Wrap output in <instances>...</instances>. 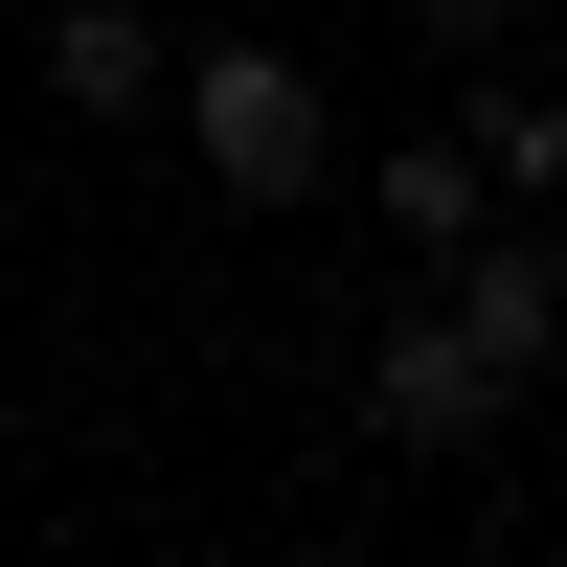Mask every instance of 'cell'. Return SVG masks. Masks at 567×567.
Returning a JSON list of instances; mask_svg holds the SVG:
<instances>
[{
    "label": "cell",
    "mask_w": 567,
    "mask_h": 567,
    "mask_svg": "<svg viewBox=\"0 0 567 567\" xmlns=\"http://www.w3.org/2000/svg\"><path fill=\"white\" fill-rule=\"evenodd\" d=\"M159 114H182V159H205V205H250V227H296L318 182H341L318 45H182V69H159Z\"/></svg>",
    "instance_id": "cell-1"
},
{
    "label": "cell",
    "mask_w": 567,
    "mask_h": 567,
    "mask_svg": "<svg viewBox=\"0 0 567 567\" xmlns=\"http://www.w3.org/2000/svg\"><path fill=\"white\" fill-rule=\"evenodd\" d=\"M432 318H454V341H477L499 363V386H545V363H567V250H545V227H454V250H432Z\"/></svg>",
    "instance_id": "cell-2"
},
{
    "label": "cell",
    "mask_w": 567,
    "mask_h": 567,
    "mask_svg": "<svg viewBox=\"0 0 567 567\" xmlns=\"http://www.w3.org/2000/svg\"><path fill=\"white\" fill-rule=\"evenodd\" d=\"M499 409H523V386H499V363H477V341H454V318H432V296H409V318H386V341H363V432H386V454H477V432H499Z\"/></svg>",
    "instance_id": "cell-3"
},
{
    "label": "cell",
    "mask_w": 567,
    "mask_h": 567,
    "mask_svg": "<svg viewBox=\"0 0 567 567\" xmlns=\"http://www.w3.org/2000/svg\"><path fill=\"white\" fill-rule=\"evenodd\" d=\"M159 69H182V23H136V0H45V114H159Z\"/></svg>",
    "instance_id": "cell-4"
},
{
    "label": "cell",
    "mask_w": 567,
    "mask_h": 567,
    "mask_svg": "<svg viewBox=\"0 0 567 567\" xmlns=\"http://www.w3.org/2000/svg\"><path fill=\"white\" fill-rule=\"evenodd\" d=\"M477 205H499V182H477V136H386V159H363V227H386V250H454Z\"/></svg>",
    "instance_id": "cell-5"
},
{
    "label": "cell",
    "mask_w": 567,
    "mask_h": 567,
    "mask_svg": "<svg viewBox=\"0 0 567 567\" xmlns=\"http://www.w3.org/2000/svg\"><path fill=\"white\" fill-rule=\"evenodd\" d=\"M454 136H477L499 205H567V91H545V69H477V114H454Z\"/></svg>",
    "instance_id": "cell-6"
},
{
    "label": "cell",
    "mask_w": 567,
    "mask_h": 567,
    "mask_svg": "<svg viewBox=\"0 0 567 567\" xmlns=\"http://www.w3.org/2000/svg\"><path fill=\"white\" fill-rule=\"evenodd\" d=\"M409 23H432V45H499V23H523V0H409Z\"/></svg>",
    "instance_id": "cell-7"
}]
</instances>
